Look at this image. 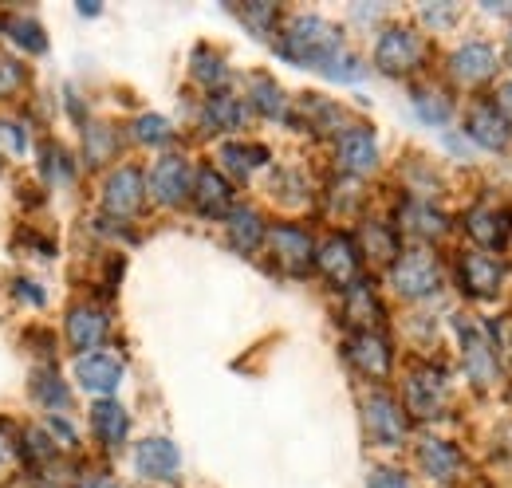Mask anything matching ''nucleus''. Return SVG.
<instances>
[{
    "instance_id": "obj_1",
    "label": "nucleus",
    "mask_w": 512,
    "mask_h": 488,
    "mask_svg": "<svg viewBox=\"0 0 512 488\" xmlns=\"http://www.w3.org/2000/svg\"><path fill=\"white\" fill-rule=\"evenodd\" d=\"M339 52H343L339 28L320 20V16H296V20L284 28V36H280V56H284V60L316 67V71H323Z\"/></svg>"
},
{
    "instance_id": "obj_2",
    "label": "nucleus",
    "mask_w": 512,
    "mask_h": 488,
    "mask_svg": "<svg viewBox=\"0 0 512 488\" xmlns=\"http://www.w3.org/2000/svg\"><path fill=\"white\" fill-rule=\"evenodd\" d=\"M390 284L402 300H422L434 296L442 288V264L430 248H414V252H398V260L390 264Z\"/></svg>"
},
{
    "instance_id": "obj_3",
    "label": "nucleus",
    "mask_w": 512,
    "mask_h": 488,
    "mask_svg": "<svg viewBox=\"0 0 512 488\" xmlns=\"http://www.w3.org/2000/svg\"><path fill=\"white\" fill-rule=\"evenodd\" d=\"M426 60V40L414 28H386L375 44V67L386 75H410Z\"/></svg>"
},
{
    "instance_id": "obj_4",
    "label": "nucleus",
    "mask_w": 512,
    "mask_h": 488,
    "mask_svg": "<svg viewBox=\"0 0 512 488\" xmlns=\"http://www.w3.org/2000/svg\"><path fill=\"white\" fill-rule=\"evenodd\" d=\"M316 264H320V272L335 284V288H351V284H359V272H363V248L351 241L347 233H331L323 248L316 252Z\"/></svg>"
},
{
    "instance_id": "obj_5",
    "label": "nucleus",
    "mask_w": 512,
    "mask_h": 488,
    "mask_svg": "<svg viewBox=\"0 0 512 488\" xmlns=\"http://www.w3.org/2000/svg\"><path fill=\"white\" fill-rule=\"evenodd\" d=\"M363 422H367L371 441L383 445V449H398L406 441V410L390 394H383V390H375L363 402Z\"/></svg>"
},
{
    "instance_id": "obj_6",
    "label": "nucleus",
    "mask_w": 512,
    "mask_h": 488,
    "mask_svg": "<svg viewBox=\"0 0 512 488\" xmlns=\"http://www.w3.org/2000/svg\"><path fill=\"white\" fill-rule=\"evenodd\" d=\"M446 374L438 366H414L410 378H406V410L414 418H438L442 406H446Z\"/></svg>"
},
{
    "instance_id": "obj_7",
    "label": "nucleus",
    "mask_w": 512,
    "mask_h": 488,
    "mask_svg": "<svg viewBox=\"0 0 512 488\" xmlns=\"http://www.w3.org/2000/svg\"><path fill=\"white\" fill-rule=\"evenodd\" d=\"M335 158L339 166L359 178V174H371L379 166V142H375V130L371 126H347L339 138H335Z\"/></svg>"
},
{
    "instance_id": "obj_8",
    "label": "nucleus",
    "mask_w": 512,
    "mask_h": 488,
    "mask_svg": "<svg viewBox=\"0 0 512 488\" xmlns=\"http://www.w3.org/2000/svg\"><path fill=\"white\" fill-rule=\"evenodd\" d=\"M146 189L154 193V201L158 205H182L186 197L193 193V174L190 166H186V158H178V154H170V158H158L154 162V170H150V182Z\"/></svg>"
},
{
    "instance_id": "obj_9",
    "label": "nucleus",
    "mask_w": 512,
    "mask_h": 488,
    "mask_svg": "<svg viewBox=\"0 0 512 488\" xmlns=\"http://www.w3.org/2000/svg\"><path fill=\"white\" fill-rule=\"evenodd\" d=\"M146 201V178L138 166H123L103 182V209L111 217H134Z\"/></svg>"
},
{
    "instance_id": "obj_10",
    "label": "nucleus",
    "mask_w": 512,
    "mask_h": 488,
    "mask_svg": "<svg viewBox=\"0 0 512 488\" xmlns=\"http://www.w3.org/2000/svg\"><path fill=\"white\" fill-rule=\"evenodd\" d=\"M457 276H461V292L485 300V296H497V292H501L505 264H501L497 256H485V252H461Z\"/></svg>"
},
{
    "instance_id": "obj_11",
    "label": "nucleus",
    "mask_w": 512,
    "mask_h": 488,
    "mask_svg": "<svg viewBox=\"0 0 512 488\" xmlns=\"http://www.w3.org/2000/svg\"><path fill=\"white\" fill-rule=\"evenodd\" d=\"M134 469H138V477H146V481H170V477L182 469V453H178V445L166 441V437H146V441H138V449H134Z\"/></svg>"
},
{
    "instance_id": "obj_12",
    "label": "nucleus",
    "mask_w": 512,
    "mask_h": 488,
    "mask_svg": "<svg viewBox=\"0 0 512 488\" xmlns=\"http://www.w3.org/2000/svg\"><path fill=\"white\" fill-rule=\"evenodd\" d=\"M347 359L359 366V374H367V378H386L390 374V366H394V351H390V343H386L379 331H359V335H351L347 339Z\"/></svg>"
},
{
    "instance_id": "obj_13",
    "label": "nucleus",
    "mask_w": 512,
    "mask_h": 488,
    "mask_svg": "<svg viewBox=\"0 0 512 488\" xmlns=\"http://www.w3.org/2000/svg\"><path fill=\"white\" fill-rule=\"evenodd\" d=\"M449 75H453L457 83H465V87L485 83V79L497 75V52H493L485 40H469V44H461V48L449 56Z\"/></svg>"
},
{
    "instance_id": "obj_14",
    "label": "nucleus",
    "mask_w": 512,
    "mask_h": 488,
    "mask_svg": "<svg viewBox=\"0 0 512 488\" xmlns=\"http://www.w3.org/2000/svg\"><path fill=\"white\" fill-rule=\"evenodd\" d=\"M268 241H272L276 260H280L288 272H308V268H312L316 244L308 237V229H300V225H276V229L268 233Z\"/></svg>"
},
{
    "instance_id": "obj_15",
    "label": "nucleus",
    "mask_w": 512,
    "mask_h": 488,
    "mask_svg": "<svg viewBox=\"0 0 512 488\" xmlns=\"http://www.w3.org/2000/svg\"><path fill=\"white\" fill-rule=\"evenodd\" d=\"M75 378H79L83 390L107 398V394L119 390V382H123V363H119L115 355H107V351H87V355H79V363H75Z\"/></svg>"
},
{
    "instance_id": "obj_16",
    "label": "nucleus",
    "mask_w": 512,
    "mask_h": 488,
    "mask_svg": "<svg viewBox=\"0 0 512 488\" xmlns=\"http://www.w3.org/2000/svg\"><path fill=\"white\" fill-rule=\"evenodd\" d=\"M107 331H111L107 311H99V307L91 304H79L67 311V343L75 351H95L107 339Z\"/></svg>"
},
{
    "instance_id": "obj_17",
    "label": "nucleus",
    "mask_w": 512,
    "mask_h": 488,
    "mask_svg": "<svg viewBox=\"0 0 512 488\" xmlns=\"http://www.w3.org/2000/svg\"><path fill=\"white\" fill-rule=\"evenodd\" d=\"M193 201L205 217H229L233 213V185L225 182L221 170L201 166L197 178H193Z\"/></svg>"
},
{
    "instance_id": "obj_18",
    "label": "nucleus",
    "mask_w": 512,
    "mask_h": 488,
    "mask_svg": "<svg viewBox=\"0 0 512 488\" xmlns=\"http://www.w3.org/2000/svg\"><path fill=\"white\" fill-rule=\"evenodd\" d=\"M465 126H469V138L481 142V146H489V150L509 146V122H505V115L497 111L493 99H477V103L469 107Z\"/></svg>"
},
{
    "instance_id": "obj_19",
    "label": "nucleus",
    "mask_w": 512,
    "mask_h": 488,
    "mask_svg": "<svg viewBox=\"0 0 512 488\" xmlns=\"http://www.w3.org/2000/svg\"><path fill=\"white\" fill-rule=\"evenodd\" d=\"M461 453H457V445H449V441H422L418 445V469L430 477V481H438V485H453L457 477H461Z\"/></svg>"
},
{
    "instance_id": "obj_20",
    "label": "nucleus",
    "mask_w": 512,
    "mask_h": 488,
    "mask_svg": "<svg viewBox=\"0 0 512 488\" xmlns=\"http://www.w3.org/2000/svg\"><path fill=\"white\" fill-rule=\"evenodd\" d=\"M461 347H465V370H469V378H473V382H481V386H489V382H493V374H497L493 343H489L477 327L461 323Z\"/></svg>"
},
{
    "instance_id": "obj_21",
    "label": "nucleus",
    "mask_w": 512,
    "mask_h": 488,
    "mask_svg": "<svg viewBox=\"0 0 512 488\" xmlns=\"http://www.w3.org/2000/svg\"><path fill=\"white\" fill-rule=\"evenodd\" d=\"M91 429H95V437H99L107 449H119L130 433V414L119 406V402L99 398L95 410H91Z\"/></svg>"
},
{
    "instance_id": "obj_22",
    "label": "nucleus",
    "mask_w": 512,
    "mask_h": 488,
    "mask_svg": "<svg viewBox=\"0 0 512 488\" xmlns=\"http://www.w3.org/2000/svg\"><path fill=\"white\" fill-rule=\"evenodd\" d=\"M229 221V244L237 248V252H256L264 237H268V229H264V217L249 209V205H233V213L225 217Z\"/></svg>"
},
{
    "instance_id": "obj_23",
    "label": "nucleus",
    "mask_w": 512,
    "mask_h": 488,
    "mask_svg": "<svg viewBox=\"0 0 512 488\" xmlns=\"http://www.w3.org/2000/svg\"><path fill=\"white\" fill-rule=\"evenodd\" d=\"M398 221H402L406 233H414V237H422V241H434V237H442L449 229L446 217H442L430 201H406L402 213H398Z\"/></svg>"
},
{
    "instance_id": "obj_24",
    "label": "nucleus",
    "mask_w": 512,
    "mask_h": 488,
    "mask_svg": "<svg viewBox=\"0 0 512 488\" xmlns=\"http://www.w3.org/2000/svg\"><path fill=\"white\" fill-rule=\"evenodd\" d=\"M465 229H469L473 241L485 244V248H497V244H505V237H509V229H505V213H497L493 205H477V209H469Z\"/></svg>"
},
{
    "instance_id": "obj_25",
    "label": "nucleus",
    "mask_w": 512,
    "mask_h": 488,
    "mask_svg": "<svg viewBox=\"0 0 512 488\" xmlns=\"http://www.w3.org/2000/svg\"><path fill=\"white\" fill-rule=\"evenodd\" d=\"M201 119H205L209 130H217V134L241 130V122H245V103H241V99H233V95H209V99H205Z\"/></svg>"
},
{
    "instance_id": "obj_26",
    "label": "nucleus",
    "mask_w": 512,
    "mask_h": 488,
    "mask_svg": "<svg viewBox=\"0 0 512 488\" xmlns=\"http://www.w3.org/2000/svg\"><path fill=\"white\" fill-rule=\"evenodd\" d=\"M347 319L359 323V331H375L379 327L383 304H379L375 288H367V284H351L347 288Z\"/></svg>"
},
{
    "instance_id": "obj_27",
    "label": "nucleus",
    "mask_w": 512,
    "mask_h": 488,
    "mask_svg": "<svg viewBox=\"0 0 512 488\" xmlns=\"http://www.w3.org/2000/svg\"><path fill=\"white\" fill-rule=\"evenodd\" d=\"M253 107L260 111V115H268V119H284L288 99H284V91L276 87V79L256 75V79H253Z\"/></svg>"
},
{
    "instance_id": "obj_28",
    "label": "nucleus",
    "mask_w": 512,
    "mask_h": 488,
    "mask_svg": "<svg viewBox=\"0 0 512 488\" xmlns=\"http://www.w3.org/2000/svg\"><path fill=\"white\" fill-rule=\"evenodd\" d=\"M221 162L233 170V174H253L256 166L268 162V150L264 146H245V142H229L221 150Z\"/></svg>"
},
{
    "instance_id": "obj_29",
    "label": "nucleus",
    "mask_w": 512,
    "mask_h": 488,
    "mask_svg": "<svg viewBox=\"0 0 512 488\" xmlns=\"http://www.w3.org/2000/svg\"><path fill=\"white\" fill-rule=\"evenodd\" d=\"M8 36L24 48V52H44L48 48V36H44V28H40V20H32V16H8Z\"/></svg>"
},
{
    "instance_id": "obj_30",
    "label": "nucleus",
    "mask_w": 512,
    "mask_h": 488,
    "mask_svg": "<svg viewBox=\"0 0 512 488\" xmlns=\"http://www.w3.org/2000/svg\"><path fill=\"white\" fill-rule=\"evenodd\" d=\"M193 79L205 83V87H221V83L229 79V67H225L221 56H213L209 48H201V52L193 56Z\"/></svg>"
},
{
    "instance_id": "obj_31",
    "label": "nucleus",
    "mask_w": 512,
    "mask_h": 488,
    "mask_svg": "<svg viewBox=\"0 0 512 488\" xmlns=\"http://www.w3.org/2000/svg\"><path fill=\"white\" fill-rule=\"evenodd\" d=\"M363 252L375 256V260H398V237H394V229L371 221V225H367V244H363Z\"/></svg>"
},
{
    "instance_id": "obj_32",
    "label": "nucleus",
    "mask_w": 512,
    "mask_h": 488,
    "mask_svg": "<svg viewBox=\"0 0 512 488\" xmlns=\"http://www.w3.org/2000/svg\"><path fill=\"white\" fill-rule=\"evenodd\" d=\"M32 394H36V402H44V406H67V386L60 382V374H52V370H36V378H32Z\"/></svg>"
},
{
    "instance_id": "obj_33",
    "label": "nucleus",
    "mask_w": 512,
    "mask_h": 488,
    "mask_svg": "<svg viewBox=\"0 0 512 488\" xmlns=\"http://www.w3.org/2000/svg\"><path fill=\"white\" fill-rule=\"evenodd\" d=\"M414 111L422 115V122H434V126H446L449 115H453L449 99L438 95V91H418V95H414Z\"/></svg>"
},
{
    "instance_id": "obj_34",
    "label": "nucleus",
    "mask_w": 512,
    "mask_h": 488,
    "mask_svg": "<svg viewBox=\"0 0 512 488\" xmlns=\"http://www.w3.org/2000/svg\"><path fill=\"white\" fill-rule=\"evenodd\" d=\"M134 138L142 146H162V142L174 138V126H170V119H162V115H142V119L134 122Z\"/></svg>"
},
{
    "instance_id": "obj_35",
    "label": "nucleus",
    "mask_w": 512,
    "mask_h": 488,
    "mask_svg": "<svg viewBox=\"0 0 512 488\" xmlns=\"http://www.w3.org/2000/svg\"><path fill=\"white\" fill-rule=\"evenodd\" d=\"M115 154V134L107 126H91L87 130V162H107Z\"/></svg>"
},
{
    "instance_id": "obj_36",
    "label": "nucleus",
    "mask_w": 512,
    "mask_h": 488,
    "mask_svg": "<svg viewBox=\"0 0 512 488\" xmlns=\"http://www.w3.org/2000/svg\"><path fill=\"white\" fill-rule=\"evenodd\" d=\"M241 16H245V24H249L253 32H260V36H268L280 12H276V4H245V8H241Z\"/></svg>"
},
{
    "instance_id": "obj_37",
    "label": "nucleus",
    "mask_w": 512,
    "mask_h": 488,
    "mask_svg": "<svg viewBox=\"0 0 512 488\" xmlns=\"http://www.w3.org/2000/svg\"><path fill=\"white\" fill-rule=\"evenodd\" d=\"M24 457L28 461H48L52 457V441H48V433L44 429H24Z\"/></svg>"
},
{
    "instance_id": "obj_38",
    "label": "nucleus",
    "mask_w": 512,
    "mask_h": 488,
    "mask_svg": "<svg viewBox=\"0 0 512 488\" xmlns=\"http://www.w3.org/2000/svg\"><path fill=\"white\" fill-rule=\"evenodd\" d=\"M367 488H410V477L398 473V469H375L367 477Z\"/></svg>"
},
{
    "instance_id": "obj_39",
    "label": "nucleus",
    "mask_w": 512,
    "mask_h": 488,
    "mask_svg": "<svg viewBox=\"0 0 512 488\" xmlns=\"http://www.w3.org/2000/svg\"><path fill=\"white\" fill-rule=\"evenodd\" d=\"M20 83H24V67L16 60H8V56H0V91H12Z\"/></svg>"
},
{
    "instance_id": "obj_40",
    "label": "nucleus",
    "mask_w": 512,
    "mask_h": 488,
    "mask_svg": "<svg viewBox=\"0 0 512 488\" xmlns=\"http://www.w3.org/2000/svg\"><path fill=\"white\" fill-rule=\"evenodd\" d=\"M12 292H16L24 304H32V307L48 304V296H44V292H40V284H32V280H16V284H12Z\"/></svg>"
},
{
    "instance_id": "obj_41",
    "label": "nucleus",
    "mask_w": 512,
    "mask_h": 488,
    "mask_svg": "<svg viewBox=\"0 0 512 488\" xmlns=\"http://www.w3.org/2000/svg\"><path fill=\"white\" fill-rule=\"evenodd\" d=\"M493 103H497V111L505 115V122H512V79H505V83L497 87V95H493Z\"/></svg>"
},
{
    "instance_id": "obj_42",
    "label": "nucleus",
    "mask_w": 512,
    "mask_h": 488,
    "mask_svg": "<svg viewBox=\"0 0 512 488\" xmlns=\"http://www.w3.org/2000/svg\"><path fill=\"white\" fill-rule=\"evenodd\" d=\"M83 488H123V485H119V481H111V477H91Z\"/></svg>"
},
{
    "instance_id": "obj_43",
    "label": "nucleus",
    "mask_w": 512,
    "mask_h": 488,
    "mask_svg": "<svg viewBox=\"0 0 512 488\" xmlns=\"http://www.w3.org/2000/svg\"><path fill=\"white\" fill-rule=\"evenodd\" d=\"M509 44H512V40H509Z\"/></svg>"
}]
</instances>
